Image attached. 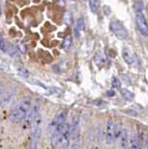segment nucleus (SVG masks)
Masks as SVG:
<instances>
[{
	"instance_id": "11",
	"label": "nucleus",
	"mask_w": 148,
	"mask_h": 149,
	"mask_svg": "<svg viewBox=\"0 0 148 149\" xmlns=\"http://www.w3.org/2000/svg\"><path fill=\"white\" fill-rule=\"evenodd\" d=\"M129 132L127 129H123L118 140V149H129Z\"/></svg>"
},
{
	"instance_id": "10",
	"label": "nucleus",
	"mask_w": 148,
	"mask_h": 149,
	"mask_svg": "<svg viewBox=\"0 0 148 149\" xmlns=\"http://www.w3.org/2000/svg\"><path fill=\"white\" fill-rule=\"evenodd\" d=\"M105 143L108 146L113 144L115 142V122L112 118H109L106 123V129H105Z\"/></svg>"
},
{
	"instance_id": "13",
	"label": "nucleus",
	"mask_w": 148,
	"mask_h": 149,
	"mask_svg": "<svg viewBox=\"0 0 148 149\" xmlns=\"http://www.w3.org/2000/svg\"><path fill=\"white\" fill-rule=\"evenodd\" d=\"M84 28H85L84 19H83L82 17H79L76 20L75 28H74V35H75V36L76 37V38H78V37L80 36V33H81V31L84 30Z\"/></svg>"
},
{
	"instance_id": "9",
	"label": "nucleus",
	"mask_w": 148,
	"mask_h": 149,
	"mask_svg": "<svg viewBox=\"0 0 148 149\" xmlns=\"http://www.w3.org/2000/svg\"><path fill=\"white\" fill-rule=\"evenodd\" d=\"M40 108H41V102L40 101H35L34 104H32V106L29 110V113L27 115L26 118H25V122L30 125V124H33L34 120L38 118L39 116V111H40Z\"/></svg>"
},
{
	"instance_id": "14",
	"label": "nucleus",
	"mask_w": 148,
	"mask_h": 149,
	"mask_svg": "<svg viewBox=\"0 0 148 149\" xmlns=\"http://www.w3.org/2000/svg\"><path fill=\"white\" fill-rule=\"evenodd\" d=\"M122 57H123L124 62L126 63L127 64L131 65L134 63V57H133V55L131 54V51H129L126 48H124L122 49Z\"/></svg>"
},
{
	"instance_id": "3",
	"label": "nucleus",
	"mask_w": 148,
	"mask_h": 149,
	"mask_svg": "<svg viewBox=\"0 0 148 149\" xmlns=\"http://www.w3.org/2000/svg\"><path fill=\"white\" fill-rule=\"evenodd\" d=\"M67 116H68V112L66 109H63L61 111H59L48 125V128H47L48 133L51 135L57 127L65 124V122L67 121Z\"/></svg>"
},
{
	"instance_id": "26",
	"label": "nucleus",
	"mask_w": 148,
	"mask_h": 149,
	"mask_svg": "<svg viewBox=\"0 0 148 149\" xmlns=\"http://www.w3.org/2000/svg\"><path fill=\"white\" fill-rule=\"evenodd\" d=\"M124 112L125 113H127V114H129V115H131V116H137L138 115V113L137 112H135V111H133V110H124Z\"/></svg>"
},
{
	"instance_id": "19",
	"label": "nucleus",
	"mask_w": 148,
	"mask_h": 149,
	"mask_svg": "<svg viewBox=\"0 0 148 149\" xmlns=\"http://www.w3.org/2000/svg\"><path fill=\"white\" fill-rule=\"evenodd\" d=\"M90 5V10L93 12V13H97L99 10V8H100V2L99 1H90L89 2Z\"/></svg>"
},
{
	"instance_id": "7",
	"label": "nucleus",
	"mask_w": 148,
	"mask_h": 149,
	"mask_svg": "<svg viewBox=\"0 0 148 149\" xmlns=\"http://www.w3.org/2000/svg\"><path fill=\"white\" fill-rule=\"evenodd\" d=\"M135 22L139 33L143 36L148 37V23L142 12H137L135 14Z\"/></svg>"
},
{
	"instance_id": "27",
	"label": "nucleus",
	"mask_w": 148,
	"mask_h": 149,
	"mask_svg": "<svg viewBox=\"0 0 148 149\" xmlns=\"http://www.w3.org/2000/svg\"><path fill=\"white\" fill-rule=\"evenodd\" d=\"M145 149H148V132L145 137Z\"/></svg>"
},
{
	"instance_id": "1",
	"label": "nucleus",
	"mask_w": 148,
	"mask_h": 149,
	"mask_svg": "<svg viewBox=\"0 0 148 149\" xmlns=\"http://www.w3.org/2000/svg\"><path fill=\"white\" fill-rule=\"evenodd\" d=\"M32 104L33 102L29 98H25V99L22 100L19 104L13 106L12 109L10 111V114H8L10 120L14 123H20L24 121L29 113Z\"/></svg>"
},
{
	"instance_id": "6",
	"label": "nucleus",
	"mask_w": 148,
	"mask_h": 149,
	"mask_svg": "<svg viewBox=\"0 0 148 149\" xmlns=\"http://www.w3.org/2000/svg\"><path fill=\"white\" fill-rule=\"evenodd\" d=\"M33 135H32L31 139V144L30 149H38V144L41 137V116H38L33 122Z\"/></svg>"
},
{
	"instance_id": "24",
	"label": "nucleus",
	"mask_w": 148,
	"mask_h": 149,
	"mask_svg": "<svg viewBox=\"0 0 148 149\" xmlns=\"http://www.w3.org/2000/svg\"><path fill=\"white\" fill-rule=\"evenodd\" d=\"M18 74L19 76L22 77H29V72L28 70L24 67H19L18 68Z\"/></svg>"
},
{
	"instance_id": "18",
	"label": "nucleus",
	"mask_w": 148,
	"mask_h": 149,
	"mask_svg": "<svg viewBox=\"0 0 148 149\" xmlns=\"http://www.w3.org/2000/svg\"><path fill=\"white\" fill-rule=\"evenodd\" d=\"M72 42H73L72 37L70 36H66L65 38L63 39V49H66V50L69 49L71 48V46H72Z\"/></svg>"
},
{
	"instance_id": "28",
	"label": "nucleus",
	"mask_w": 148,
	"mask_h": 149,
	"mask_svg": "<svg viewBox=\"0 0 148 149\" xmlns=\"http://www.w3.org/2000/svg\"><path fill=\"white\" fill-rule=\"evenodd\" d=\"M4 91H5V87H4L3 84H0V98L2 97Z\"/></svg>"
},
{
	"instance_id": "29",
	"label": "nucleus",
	"mask_w": 148,
	"mask_h": 149,
	"mask_svg": "<svg viewBox=\"0 0 148 149\" xmlns=\"http://www.w3.org/2000/svg\"><path fill=\"white\" fill-rule=\"evenodd\" d=\"M106 94H107L108 97H114V96H115V91H112V90H109V91H107V93H106Z\"/></svg>"
},
{
	"instance_id": "12",
	"label": "nucleus",
	"mask_w": 148,
	"mask_h": 149,
	"mask_svg": "<svg viewBox=\"0 0 148 149\" xmlns=\"http://www.w3.org/2000/svg\"><path fill=\"white\" fill-rule=\"evenodd\" d=\"M129 149H139V138L133 130L129 134Z\"/></svg>"
},
{
	"instance_id": "22",
	"label": "nucleus",
	"mask_w": 148,
	"mask_h": 149,
	"mask_svg": "<svg viewBox=\"0 0 148 149\" xmlns=\"http://www.w3.org/2000/svg\"><path fill=\"white\" fill-rule=\"evenodd\" d=\"M7 46H8L7 41L3 37V36L0 34V50L3 51V52H6V51H7Z\"/></svg>"
},
{
	"instance_id": "20",
	"label": "nucleus",
	"mask_w": 148,
	"mask_h": 149,
	"mask_svg": "<svg viewBox=\"0 0 148 149\" xmlns=\"http://www.w3.org/2000/svg\"><path fill=\"white\" fill-rule=\"evenodd\" d=\"M6 52L8 54V55H10L11 57H14V56L17 54V49L15 48V47H12L11 45H10V44H8V46H7V51Z\"/></svg>"
},
{
	"instance_id": "23",
	"label": "nucleus",
	"mask_w": 148,
	"mask_h": 149,
	"mask_svg": "<svg viewBox=\"0 0 148 149\" xmlns=\"http://www.w3.org/2000/svg\"><path fill=\"white\" fill-rule=\"evenodd\" d=\"M133 9L137 12H142L143 9V2H135L133 3Z\"/></svg>"
},
{
	"instance_id": "4",
	"label": "nucleus",
	"mask_w": 148,
	"mask_h": 149,
	"mask_svg": "<svg viewBox=\"0 0 148 149\" xmlns=\"http://www.w3.org/2000/svg\"><path fill=\"white\" fill-rule=\"evenodd\" d=\"M18 94V88L16 86H11L4 91L2 97L0 98V108H5L10 105L16 99Z\"/></svg>"
},
{
	"instance_id": "15",
	"label": "nucleus",
	"mask_w": 148,
	"mask_h": 149,
	"mask_svg": "<svg viewBox=\"0 0 148 149\" xmlns=\"http://www.w3.org/2000/svg\"><path fill=\"white\" fill-rule=\"evenodd\" d=\"M120 93H121V96L124 99L129 102L133 101L134 98H135V94L129 90H128V88H121V90H120Z\"/></svg>"
},
{
	"instance_id": "5",
	"label": "nucleus",
	"mask_w": 148,
	"mask_h": 149,
	"mask_svg": "<svg viewBox=\"0 0 148 149\" xmlns=\"http://www.w3.org/2000/svg\"><path fill=\"white\" fill-rule=\"evenodd\" d=\"M109 29L117 36V38L120 40H124L128 37V31L121 22L117 20L111 21L109 23Z\"/></svg>"
},
{
	"instance_id": "25",
	"label": "nucleus",
	"mask_w": 148,
	"mask_h": 149,
	"mask_svg": "<svg viewBox=\"0 0 148 149\" xmlns=\"http://www.w3.org/2000/svg\"><path fill=\"white\" fill-rule=\"evenodd\" d=\"M17 47V51H19V52L21 53H25L26 52V46L24 44V43H21V42H19V43H17L16 45Z\"/></svg>"
},
{
	"instance_id": "16",
	"label": "nucleus",
	"mask_w": 148,
	"mask_h": 149,
	"mask_svg": "<svg viewBox=\"0 0 148 149\" xmlns=\"http://www.w3.org/2000/svg\"><path fill=\"white\" fill-rule=\"evenodd\" d=\"M94 62H95L96 65H98L99 67L103 66L104 63H105V58H104V54L100 52V51H98L94 56Z\"/></svg>"
},
{
	"instance_id": "2",
	"label": "nucleus",
	"mask_w": 148,
	"mask_h": 149,
	"mask_svg": "<svg viewBox=\"0 0 148 149\" xmlns=\"http://www.w3.org/2000/svg\"><path fill=\"white\" fill-rule=\"evenodd\" d=\"M71 149H80V118L76 115L70 121Z\"/></svg>"
},
{
	"instance_id": "17",
	"label": "nucleus",
	"mask_w": 148,
	"mask_h": 149,
	"mask_svg": "<svg viewBox=\"0 0 148 149\" xmlns=\"http://www.w3.org/2000/svg\"><path fill=\"white\" fill-rule=\"evenodd\" d=\"M123 130V125L121 121L115 123V140H117Z\"/></svg>"
},
{
	"instance_id": "8",
	"label": "nucleus",
	"mask_w": 148,
	"mask_h": 149,
	"mask_svg": "<svg viewBox=\"0 0 148 149\" xmlns=\"http://www.w3.org/2000/svg\"><path fill=\"white\" fill-rule=\"evenodd\" d=\"M71 143V136H70V121H66L63 129V133L61 137V143L60 146L63 149H67L70 146Z\"/></svg>"
},
{
	"instance_id": "21",
	"label": "nucleus",
	"mask_w": 148,
	"mask_h": 149,
	"mask_svg": "<svg viewBox=\"0 0 148 149\" xmlns=\"http://www.w3.org/2000/svg\"><path fill=\"white\" fill-rule=\"evenodd\" d=\"M111 84H112V87L114 88H117V90H121V81H120L117 77H113L112 81H111Z\"/></svg>"
},
{
	"instance_id": "30",
	"label": "nucleus",
	"mask_w": 148,
	"mask_h": 149,
	"mask_svg": "<svg viewBox=\"0 0 148 149\" xmlns=\"http://www.w3.org/2000/svg\"><path fill=\"white\" fill-rule=\"evenodd\" d=\"M1 14H2V7H1V5H0V16H1Z\"/></svg>"
}]
</instances>
